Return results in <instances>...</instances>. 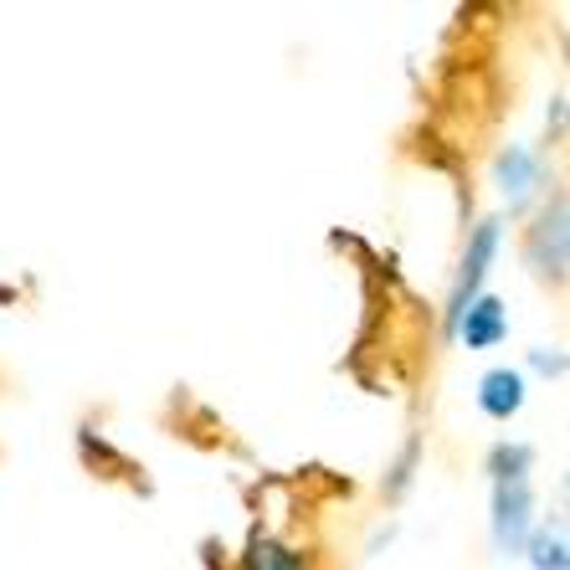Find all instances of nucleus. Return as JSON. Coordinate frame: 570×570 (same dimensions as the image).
<instances>
[{"label":"nucleus","instance_id":"nucleus-3","mask_svg":"<svg viewBox=\"0 0 570 570\" xmlns=\"http://www.w3.org/2000/svg\"><path fill=\"white\" fill-rule=\"evenodd\" d=\"M534 489H530V478L524 483H493V519H489V530H493V544L504 550V556H524V544H530L534 534Z\"/></svg>","mask_w":570,"mask_h":570},{"label":"nucleus","instance_id":"nucleus-5","mask_svg":"<svg viewBox=\"0 0 570 570\" xmlns=\"http://www.w3.org/2000/svg\"><path fill=\"white\" fill-rule=\"evenodd\" d=\"M452 340H458L463 350H499L509 340V308H504V298H493V293L483 288L473 304L463 308V318L452 324Z\"/></svg>","mask_w":570,"mask_h":570},{"label":"nucleus","instance_id":"nucleus-6","mask_svg":"<svg viewBox=\"0 0 570 570\" xmlns=\"http://www.w3.org/2000/svg\"><path fill=\"white\" fill-rule=\"evenodd\" d=\"M530 401V375L519 365H493V371L478 375V412L489 422H514Z\"/></svg>","mask_w":570,"mask_h":570},{"label":"nucleus","instance_id":"nucleus-7","mask_svg":"<svg viewBox=\"0 0 570 570\" xmlns=\"http://www.w3.org/2000/svg\"><path fill=\"white\" fill-rule=\"evenodd\" d=\"M534 468V448L530 442H493L489 458H483V473L493 483H524Z\"/></svg>","mask_w":570,"mask_h":570},{"label":"nucleus","instance_id":"nucleus-4","mask_svg":"<svg viewBox=\"0 0 570 570\" xmlns=\"http://www.w3.org/2000/svg\"><path fill=\"white\" fill-rule=\"evenodd\" d=\"M493 190L509 212H524L530 200L544 196V155L530 145H504L493 159Z\"/></svg>","mask_w":570,"mask_h":570},{"label":"nucleus","instance_id":"nucleus-2","mask_svg":"<svg viewBox=\"0 0 570 570\" xmlns=\"http://www.w3.org/2000/svg\"><path fill=\"white\" fill-rule=\"evenodd\" d=\"M499 242H504V222H499V216L473 222V232H468V242H463V257H458V273H452L448 314H442V330L448 334H452V324L463 318V308L483 293V283H489L493 257H499Z\"/></svg>","mask_w":570,"mask_h":570},{"label":"nucleus","instance_id":"nucleus-10","mask_svg":"<svg viewBox=\"0 0 570 570\" xmlns=\"http://www.w3.org/2000/svg\"><path fill=\"white\" fill-rule=\"evenodd\" d=\"M530 371H540L544 381H560V375H566V350L560 345H534L530 350Z\"/></svg>","mask_w":570,"mask_h":570},{"label":"nucleus","instance_id":"nucleus-8","mask_svg":"<svg viewBox=\"0 0 570 570\" xmlns=\"http://www.w3.org/2000/svg\"><path fill=\"white\" fill-rule=\"evenodd\" d=\"M416 463H422V438H406L401 452H396V463H391V473H385V483H381V493L391 499V504H401L406 489L416 483Z\"/></svg>","mask_w":570,"mask_h":570},{"label":"nucleus","instance_id":"nucleus-1","mask_svg":"<svg viewBox=\"0 0 570 570\" xmlns=\"http://www.w3.org/2000/svg\"><path fill=\"white\" fill-rule=\"evenodd\" d=\"M524 267L534 273V283L544 288H566V267H570V200L566 190H550L540 200L534 222L524 226Z\"/></svg>","mask_w":570,"mask_h":570},{"label":"nucleus","instance_id":"nucleus-9","mask_svg":"<svg viewBox=\"0 0 570 570\" xmlns=\"http://www.w3.org/2000/svg\"><path fill=\"white\" fill-rule=\"evenodd\" d=\"M524 556H530L534 570H570L566 534H560V530H544V524H534L530 544H524Z\"/></svg>","mask_w":570,"mask_h":570}]
</instances>
